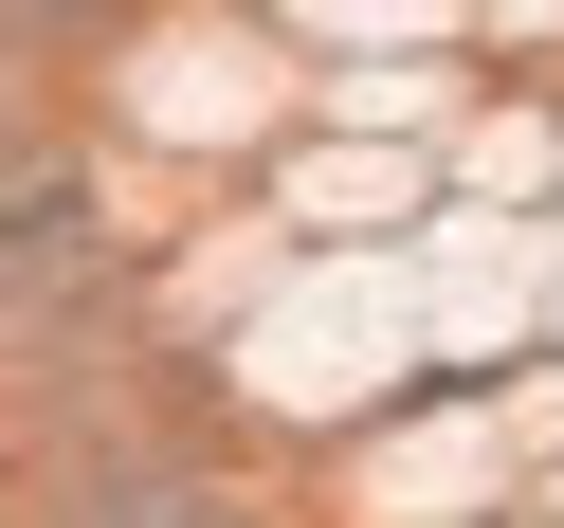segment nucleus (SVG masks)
Listing matches in <instances>:
<instances>
[{
	"instance_id": "2",
	"label": "nucleus",
	"mask_w": 564,
	"mask_h": 528,
	"mask_svg": "<svg viewBox=\"0 0 564 528\" xmlns=\"http://www.w3.org/2000/svg\"><path fill=\"white\" fill-rule=\"evenodd\" d=\"M74 273H91V201L55 183V164H19V201H0V292H19V310H74Z\"/></svg>"
},
{
	"instance_id": "1",
	"label": "nucleus",
	"mask_w": 564,
	"mask_h": 528,
	"mask_svg": "<svg viewBox=\"0 0 564 528\" xmlns=\"http://www.w3.org/2000/svg\"><path fill=\"white\" fill-rule=\"evenodd\" d=\"M55 528H256V510H237V492H200V474H164V455H74Z\"/></svg>"
}]
</instances>
